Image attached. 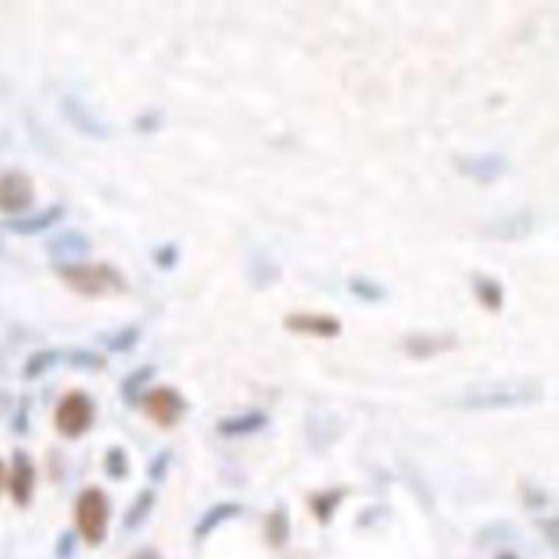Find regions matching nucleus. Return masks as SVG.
I'll return each instance as SVG.
<instances>
[{
    "label": "nucleus",
    "mask_w": 559,
    "mask_h": 559,
    "mask_svg": "<svg viewBox=\"0 0 559 559\" xmlns=\"http://www.w3.org/2000/svg\"><path fill=\"white\" fill-rule=\"evenodd\" d=\"M58 278L74 292L86 297L117 296L127 282L119 269L105 263H60L55 268Z\"/></svg>",
    "instance_id": "nucleus-1"
},
{
    "label": "nucleus",
    "mask_w": 559,
    "mask_h": 559,
    "mask_svg": "<svg viewBox=\"0 0 559 559\" xmlns=\"http://www.w3.org/2000/svg\"><path fill=\"white\" fill-rule=\"evenodd\" d=\"M110 502L104 489L86 487L74 504L76 533L89 546H100L109 533Z\"/></svg>",
    "instance_id": "nucleus-2"
},
{
    "label": "nucleus",
    "mask_w": 559,
    "mask_h": 559,
    "mask_svg": "<svg viewBox=\"0 0 559 559\" xmlns=\"http://www.w3.org/2000/svg\"><path fill=\"white\" fill-rule=\"evenodd\" d=\"M96 422V404L86 392L69 391L61 397L53 414L56 432L68 440L84 437Z\"/></svg>",
    "instance_id": "nucleus-3"
},
{
    "label": "nucleus",
    "mask_w": 559,
    "mask_h": 559,
    "mask_svg": "<svg viewBox=\"0 0 559 559\" xmlns=\"http://www.w3.org/2000/svg\"><path fill=\"white\" fill-rule=\"evenodd\" d=\"M140 404L145 410L146 417L161 428L178 425L187 410L184 397L176 389L168 386L146 391Z\"/></svg>",
    "instance_id": "nucleus-4"
},
{
    "label": "nucleus",
    "mask_w": 559,
    "mask_h": 559,
    "mask_svg": "<svg viewBox=\"0 0 559 559\" xmlns=\"http://www.w3.org/2000/svg\"><path fill=\"white\" fill-rule=\"evenodd\" d=\"M535 399V389L523 384L481 387L461 400L466 409H500L514 405L530 404Z\"/></svg>",
    "instance_id": "nucleus-5"
},
{
    "label": "nucleus",
    "mask_w": 559,
    "mask_h": 559,
    "mask_svg": "<svg viewBox=\"0 0 559 559\" xmlns=\"http://www.w3.org/2000/svg\"><path fill=\"white\" fill-rule=\"evenodd\" d=\"M10 499L22 509L32 502L37 486V469L27 451L15 450L10 460V469L4 479Z\"/></svg>",
    "instance_id": "nucleus-6"
},
{
    "label": "nucleus",
    "mask_w": 559,
    "mask_h": 559,
    "mask_svg": "<svg viewBox=\"0 0 559 559\" xmlns=\"http://www.w3.org/2000/svg\"><path fill=\"white\" fill-rule=\"evenodd\" d=\"M35 202V186L28 174L7 171L0 174V212L22 214Z\"/></svg>",
    "instance_id": "nucleus-7"
},
{
    "label": "nucleus",
    "mask_w": 559,
    "mask_h": 559,
    "mask_svg": "<svg viewBox=\"0 0 559 559\" xmlns=\"http://www.w3.org/2000/svg\"><path fill=\"white\" fill-rule=\"evenodd\" d=\"M61 114L64 120L84 137L91 140L109 138V125L78 96H66L61 100Z\"/></svg>",
    "instance_id": "nucleus-8"
},
{
    "label": "nucleus",
    "mask_w": 559,
    "mask_h": 559,
    "mask_svg": "<svg viewBox=\"0 0 559 559\" xmlns=\"http://www.w3.org/2000/svg\"><path fill=\"white\" fill-rule=\"evenodd\" d=\"M46 251L60 263H76L92 251L91 238L79 230H64L46 241Z\"/></svg>",
    "instance_id": "nucleus-9"
},
{
    "label": "nucleus",
    "mask_w": 559,
    "mask_h": 559,
    "mask_svg": "<svg viewBox=\"0 0 559 559\" xmlns=\"http://www.w3.org/2000/svg\"><path fill=\"white\" fill-rule=\"evenodd\" d=\"M535 217L528 210H515L512 214L500 215L487 223L482 233L492 240L514 241L530 235Z\"/></svg>",
    "instance_id": "nucleus-10"
},
{
    "label": "nucleus",
    "mask_w": 559,
    "mask_h": 559,
    "mask_svg": "<svg viewBox=\"0 0 559 559\" xmlns=\"http://www.w3.org/2000/svg\"><path fill=\"white\" fill-rule=\"evenodd\" d=\"M456 168L468 178L479 182H492L505 174L509 164L504 156L497 153H481V155L461 156L456 160Z\"/></svg>",
    "instance_id": "nucleus-11"
},
{
    "label": "nucleus",
    "mask_w": 559,
    "mask_h": 559,
    "mask_svg": "<svg viewBox=\"0 0 559 559\" xmlns=\"http://www.w3.org/2000/svg\"><path fill=\"white\" fill-rule=\"evenodd\" d=\"M66 215V209L63 205L55 204L46 207L45 210H40L37 214L23 215L17 219L5 220L2 225L7 228L10 233L15 235H22V237H30V235H38L48 230V228L55 227L56 223L61 222Z\"/></svg>",
    "instance_id": "nucleus-12"
},
{
    "label": "nucleus",
    "mask_w": 559,
    "mask_h": 559,
    "mask_svg": "<svg viewBox=\"0 0 559 559\" xmlns=\"http://www.w3.org/2000/svg\"><path fill=\"white\" fill-rule=\"evenodd\" d=\"M287 327L294 332L307 333L315 337L332 338L340 333V322L328 315L296 314L286 320Z\"/></svg>",
    "instance_id": "nucleus-13"
},
{
    "label": "nucleus",
    "mask_w": 559,
    "mask_h": 559,
    "mask_svg": "<svg viewBox=\"0 0 559 559\" xmlns=\"http://www.w3.org/2000/svg\"><path fill=\"white\" fill-rule=\"evenodd\" d=\"M156 368L151 364H145L127 374L120 384V396L123 402L130 407L140 405L141 399L145 396V387L150 384L151 379L155 378Z\"/></svg>",
    "instance_id": "nucleus-14"
},
{
    "label": "nucleus",
    "mask_w": 559,
    "mask_h": 559,
    "mask_svg": "<svg viewBox=\"0 0 559 559\" xmlns=\"http://www.w3.org/2000/svg\"><path fill=\"white\" fill-rule=\"evenodd\" d=\"M156 496L151 489H143L138 492V496L133 499L132 504L128 507L127 512L123 515V527L133 532L140 528L143 523L148 520L153 507H155Z\"/></svg>",
    "instance_id": "nucleus-15"
},
{
    "label": "nucleus",
    "mask_w": 559,
    "mask_h": 559,
    "mask_svg": "<svg viewBox=\"0 0 559 559\" xmlns=\"http://www.w3.org/2000/svg\"><path fill=\"white\" fill-rule=\"evenodd\" d=\"M61 351L55 348H46V350H38L28 356L27 361L23 364L22 376L28 381L38 379L43 374L48 373L50 369L55 368L60 363Z\"/></svg>",
    "instance_id": "nucleus-16"
},
{
    "label": "nucleus",
    "mask_w": 559,
    "mask_h": 559,
    "mask_svg": "<svg viewBox=\"0 0 559 559\" xmlns=\"http://www.w3.org/2000/svg\"><path fill=\"white\" fill-rule=\"evenodd\" d=\"M250 278L260 289L273 286L279 278V266L264 251H255L250 260Z\"/></svg>",
    "instance_id": "nucleus-17"
},
{
    "label": "nucleus",
    "mask_w": 559,
    "mask_h": 559,
    "mask_svg": "<svg viewBox=\"0 0 559 559\" xmlns=\"http://www.w3.org/2000/svg\"><path fill=\"white\" fill-rule=\"evenodd\" d=\"M240 514V505L237 504H217L207 512V514L197 523L196 535L199 538L207 537L214 532L215 528L222 525L225 520L232 519Z\"/></svg>",
    "instance_id": "nucleus-18"
},
{
    "label": "nucleus",
    "mask_w": 559,
    "mask_h": 559,
    "mask_svg": "<svg viewBox=\"0 0 559 559\" xmlns=\"http://www.w3.org/2000/svg\"><path fill=\"white\" fill-rule=\"evenodd\" d=\"M474 292L478 294L479 300L486 305L487 309L499 310L504 304V289L496 279L487 276H476L474 278Z\"/></svg>",
    "instance_id": "nucleus-19"
},
{
    "label": "nucleus",
    "mask_w": 559,
    "mask_h": 559,
    "mask_svg": "<svg viewBox=\"0 0 559 559\" xmlns=\"http://www.w3.org/2000/svg\"><path fill=\"white\" fill-rule=\"evenodd\" d=\"M266 423V417L260 412L255 414L241 415L235 419H228L220 423L219 430L227 437H237V435H246V433L255 432L260 430Z\"/></svg>",
    "instance_id": "nucleus-20"
},
{
    "label": "nucleus",
    "mask_w": 559,
    "mask_h": 559,
    "mask_svg": "<svg viewBox=\"0 0 559 559\" xmlns=\"http://www.w3.org/2000/svg\"><path fill=\"white\" fill-rule=\"evenodd\" d=\"M140 337L141 330L135 327V325L123 327L107 337V340H105V348H107L110 353H115V355H123V353L132 351L133 348L138 345Z\"/></svg>",
    "instance_id": "nucleus-21"
},
{
    "label": "nucleus",
    "mask_w": 559,
    "mask_h": 559,
    "mask_svg": "<svg viewBox=\"0 0 559 559\" xmlns=\"http://www.w3.org/2000/svg\"><path fill=\"white\" fill-rule=\"evenodd\" d=\"M104 473L112 481H123L130 473L127 451L122 446H112L104 458Z\"/></svg>",
    "instance_id": "nucleus-22"
},
{
    "label": "nucleus",
    "mask_w": 559,
    "mask_h": 559,
    "mask_svg": "<svg viewBox=\"0 0 559 559\" xmlns=\"http://www.w3.org/2000/svg\"><path fill=\"white\" fill-rule=\"evenodd\" d=\"M453 345V338L432 337V335H419L407 341V348L415 356H430L440 350H446Z\"/></svg>",
    "instance_id": "nucleus-23"
},
{
    "label": "nucleus",
    "mask_w": 559,
    "mask_h": 559,
    "mask_svg": "<svg viewBox=\"0 0 559 559\" xmlns=\"http://www.w3.org/2000/svg\"><path fill=\"white\" fill-rule=\"evenodd\" d=\"M68 363L71 368L79 369V371H89L96 373L105 366V358L96 351L87 350V348H76L68 353Z\"/></svg>",
    "instance_id": "nucleus-24"
},
{
    "label": "nucleus",
    "mask_w": 559,
    "mask_h": 559,
    "mask_svg": "<svg viewBox=\"0 0 559 559\" xmlns=\"http://www.w3.org/2000/svg\"><path fill=\"white\" fill-rule=\"evenodd\" d=\"M351 292H355L356 296L369 302H378L384 299V289L379 287L376 282L369 281V279L356 278L350 282Z\"/></svg>",
    "instance_id": "nucleus-25"
},
{
    "label": "nucleus",
    "mask_w": 559,
    "mask_h": 559,
    "mask_svg": "<svg viewBox=\"0 0 559 559\" xmlns=\"http://www.w3.org/2000/svg\"><path fill=\"white\" fill-rule=\"evenodd\" d=\"M153 261H155L158 268L169 271L173 269L179 261V248L176 243H164L158 246L155 253H153Z\"/></svg>",
    "instance_id": "nucleus-26"
},
{
    "label": "nucleus",
    "mask_w": 559,
    "mask_h": 559,
    "mask_svg": "<svg viewBox=\"0 0 559 559\" xmlns=\"http://www.w3.org/2000/svg\"><path fill=\"white\" fill-rule=\"evenodd\" d=\"M169 464H171V451H158V455L151 460L150 466H148V476H150L151 481H163L168 474Z\"/></svg>",
    "instance_id": "nucleus-27"
},
{
    "label": "nucleus",
    "mask_w": 559,
    "mask_h": 559,
    "mask_svg": "<svg viewBox=\"0 0 559 559\" xmlns=\"http://www.w3.org/2000/svg\"><path fill=\"white\" fill-rule=\"evenodd\" d=\"M76 543H78V533L73 530H66L61 533L55 543L56 559H71L74 551H76Z\"/></svg>",
    "instance_id": "nucleus-28"
},
{
    "label": "nucleus",
    "mask_w": 559,
    "mask_h": 559,
    "mask_svg": "<svg viewBox=\"0 0 559 559\" xmlns=\"http://www.w3.org/2000/svg\"><path fill=\"white\" fill-rule=\"evenodd\" d=\"M28 412H30V405L27 402H22L20 404L17 414H15L14 422H12V430L19 435L28 432V425H30V420H28Z\"/></svg>",
    "instance_id": "nucleus-29"
},
{
    "label": "nucleus",
    "mask_w": 559,
    "mask_h": 559,
    "mask_svg": "<svg viewBox=\"0 0 559 559\" xmlns=\"http://www.w3.org/2000/svg\"><path fill=\"white\" fill-rule=\"evenodd\" d=\"M128 559H161V556L155 548H143Z\"/></svg>",
    "instance_id": "nucleus-30"
},
{
    "label": "nucleus",
    "mask_w": 559,
    "mask_h": 559,
    "mask_svg": "<svg viewBox=\"0 0 559 559\" xmlns=\"http://www.w3.org/2000/svg\"><path fill=\"white\" fill-rule=\"evenodd\" d=\"M4 479H5L4 464L0 463V492H2V486H4Z\"/></svg>",
    "instance_id": "nucleus-31"
},
{
    "label": "nucleus",
    "mask_w": 559,
    "mask_h": 559,
    "mask_svg": "<svg viewBox=\"0 0 559 559\" xmlns=\"http://www.w3.org/2000/svg\"><path fill=\"white\" fill-rule=\"evenodd\" d=\"M4 248V240H2V235H0V251Z\"/></svg>",
    "instance_id": "nucleus-32"
}]
</instances>
